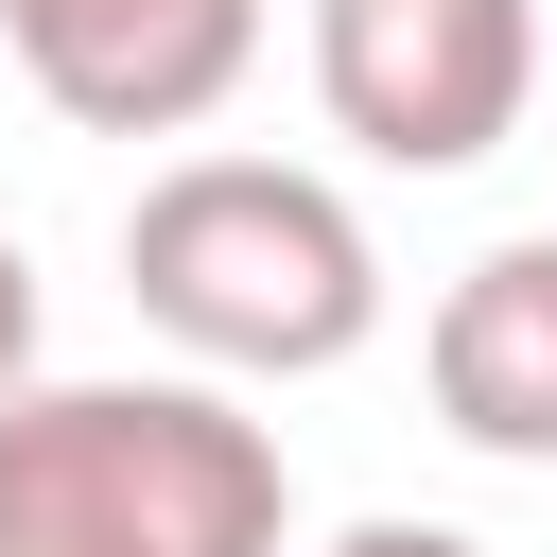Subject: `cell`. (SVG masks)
I'll use <instances>...</instances> for the list:
<instances>
[{
    "instance_id": "cell-2",
    "label": "cell",
    "mask_w": 557,
    "mask_h": 557,
    "mask_svg": "<svg viewBox=\"0 0 557 557\" xmlns=\"http://www.w3.org/2000/svg\"><path fill=\"white\" fill-rule=\"evenodd\" d=\"M122 296L191 348V366H244V383H313L383 331V244L331 174L296 157H174L139 209H122Z\"/></svg>"
},
{
    "instance_id": "cell-6",
    "label": "cell",
    "mask_w": 557,
    "mask_h": 557,
    "mask_svg": "<svg viewBox=\"0 0 557 557\" xmlns=\"http://www.w3.org/2000/svg\"><path fill=\"white\" fill-rule=\"evenodd\" d=\"M17 383H35V261L0 244V400H17Z\"/></svg>"
},
{
    "instance_id": "cell-4",
    "label": "cell",
    "mask_w": 557,
    "mask_h": 557,
    "mask_svg": "<svg viewBox=\"0 0 557 557\" xmlns=\"http://www.w3.org/2000/svg\"><path fill=\"white\" fill-rule=\"evenodd\" d=\"M17 70L87 139H191L261 70V0H0Z\"/></svg>"
},
{
    "instance_id": "cell-3",
    "label": "cell",
    "mask_w": 557,
    "mask_h": 557,
    "mask_svg": "<svg viewBox=\"0 0 557 557\" xmlns=\"http://www.w3.org/2000/svg\"><path fill=\"white\" fill-rule=\"evenodd\" d=\"M313 87L383 174H470L505 157L540 87V17L522 0H313Z\"/></svg>"
},
{
    "instance_id": "cell-7",
    "label": "cell",
    "mask_w": 557,
    "mask_h": 557,
    "mask_svg": "<svg viewBox=\"0 0 557 557\" xmlns=\"http://www.w3.org/2000/svg\"><path fill=\"white\" fill-rule=\"evenodd\" d=\"M331 557H487V540H453V522H348Z\"/></svg>"
},
{
    "instance_id": "cell-5",
    "label": "cell",
    "mask_w": 557,
    "mask_h": 557,
    "mask_svg": "<svg viewBox=\"0 0 557 557\" xmlns=\"http://www.w3.org/2000/svg\"><path fill=\"white\" fill-rule=\"evenodd\" d=\"M418 383H435V418H453L470 453H505V470H557V226L487 244V261L435 296V331H418Z\"/></svg>"
},
{
    "instance_id": "cell-1",
    "label": "cell",
    "mask_w": 557,
    "mask_h": 557,
    "mask_svg": "<svg viewBox=\"0 0 557 557\" xmlns=\"http://www.w3.org/2000/svg\"><path fill=\"white\" fill-rule=\"evenodd\" d=\"M296 470L209 383H17L0 400V557H278Z\"/></svg>"
}]
</instances>
